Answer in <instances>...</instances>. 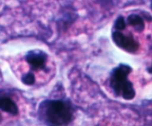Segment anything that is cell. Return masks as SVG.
<instances>
[{"instance_id": "277c9868", "label": "cell", "mask_w": 152, "mask_h": 126, "mask_svg": "<svg viewBox=\"0 0 152 126\" xmlns=\"http://www.w3.org/2000/svg\"><path fill=\"white\" fill-rule=\"evenodd\" d=\"M47 59V54L39 50H30L25 56V60L31 65L33 70L43 69L45 68Z\"/></svg>"}, {"instance_id": "5b68a950", "label": "cell", "mask_w": 152, "mask_h": 126, "mask_svg": "<svg viewBox=\"0 0 152 126\" xmlns=\"http://www.w3.org/2000/svg\"><path fill=\"white\" fill-rule=\"evenodd\" d=\"M0 108L1 111L7 112L12 115H17L19 113L18 107L16 102L8 96H1L0 99Z\"/></svg>"}, {"instance_id": "30bf717a", "label": "cell", "mask_w": 152, "mask_h": 126, "mask_svg": "<svg viewBox=\"0 0 152 126\" xmlns=\"http://www.w3.org/2000/svg\"><path fill=\"white\" fill-rule=\"evenodd\" d=\"M151 10H152V1H151Z\"/></svg>"}, {"instance_id": "9c48e42d", "label": "cell", "mask_w": 152, "mask_h": 126, "mask_svg": "<svg viewBox=\"0 0 152 126\" xmlns=\"http://www.w3.org/2000/svg\"><path fill=\"white\" fill-rule=\"evenodd\" d=\"M147 71H148V72L149 73V74H152V64H151V66H150L149 68H148V70H147Z\"/></svg>"}, {"instance_id": "6da1fadb", "label": "cell", "mask_w": 152, "mask_h": 126, "mask_svg": "<svg viewBox=\"0 0 152 126\" xmlns=\"http://www.w3.org/2000/svg\"><path fill=\"white\" fill-rule=\"evenodd\" d=\"M39 116L49 126H65L74 115L72 105L65 100H45L39 107Z\"/></svg>"}, {"instance_id": "ba28073f", "label": "cell", "mask_w": 152, "mask_h": 126, "mask_svg": "<svg viewBox=\"0 0 152 126\" xmlns=\"http://www.w3.org/2000/svg\"><path fill=\"white\" fill-rule=\"evenodd\" d=\"M22 81L26 85H32L35 82V76L33 73L29 72L22 77Z\"/></svg>"}, {"instance_id": "8992f818", "label": "cell", "mask_w": 152, "mask_h": 126, "mask_svg": "<svg viewBox=\"0 0 152 126\" xmlns=\"http://www.w3.org/2000/svg\"><path fill=\"white\" fill-rule=\"evenodd\" d=\"M127 23L134 27L135 31L138 33H141L145 28V22L142 17L135 13H132L128 16Z\"/></svg>"}, {"instance_id": "7a4b0ae2", "label": "cell", "mask_w": 152, "mask_h": 126, "mask_svg": "<svg viewBox=\"0 0 152 126\" xmlns=\"http://www.w3.org/2000/svg\"><path fill=\"white\" fill-rule=\"evenodd\" d=\"M132 69L129 65L121 63L112 70L110 75V86L117 96H121L122 90L129 82L128 79Z\"/></svg>"}, {"instance_id": "52a82bcc", "label": "cell", "mask_w": 152, "mask_h": 126, "mask_svg": "<svg viewBox=\"0 0 152 126\" xmlns=\"http://www.w3.org/2000/svg\"><path fill=\"white\" fill-rule=\"evenodd\" d=\"M126 21H125L124 17L123 16H120L117 18V19L114 22V28H115L116 31H121L126 28Z\"/></svg>"}, {"instance_id": "3957f363", "label": "cell", "mask_w": 152, "mask_h": 126, "mask_svg": "<svg viewBox=\"0 0 152 126\" xmlns=\"http://www.w3.org/2000/svg\"><path fill=\"white\" fill-rule=\"evenodd\" d=\"M112 39L119 47L129 53H134L139 49V43L132 34L126 35L120 31H115L112 34Z\"/></svg>"}]
</instances>
